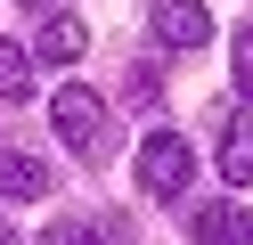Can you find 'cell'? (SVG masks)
Segmentation results:
<instances>
[{"instance_id": "cell-1", "label": "cell", "mask_w": 253, "mask_h": 245, "mask_svg": "<svg viewBox=\"0 0 253 245\" xmlns=\"http://www.w3.org/2000/svg\"><path fill=\"white\" fill-rule=\"evenodd\" d=\"M49 123H57V139H66L82 163H106V155H115V123H106V98L90 90V82H66V90L49 98Z\"/></svg>"}, {"instance_id": "cell-2", "label": "cell", "mask_w": 253, "mask_h": 245, "mask_svg": "<svg viewBox=\"0 0 253 245\" xmlns=\"http://www.w3.org/2000/svg\"><path fill=\"white\" fill-rule=\"evenodd\" d=\"M188 172H196V155H188L180 131H147V139H139V188L147 196H180Z\"/></svg>"}, {"instance_id": "cell-3", "label": "cell", "mask_w": 253, "mask_h": 245, "mask_svg": "<svg viewBox=\"0 0 253 245\" xmlns=\"http://www.w3.org/2000/svg\"><path fill=\"white\" fill-rule=\"evenodd\" d=\"M155 41L164 49H204L212 41V8L204 0H155Z\"/></svg>"}, {"instance_id": "cell-4", "label": "cell", "mask_w": 253, "mask_h": 245, "mask_svg": "<svg viewBox=\"0 0 253 245\" xmlns=\"http://www.w3.org/2000/svg\"><path fill=\"white\" fill-rule=\"evenodd\" d=\"M220 180H229V188H253V106H229V131H220Z\"/></svg>"}, {"instance_id": "cell-5", "label": "cell", "mask_w": 253, "mask_h": 245, "mask_svg": "<svg viewBox=\"0 0 253 245\" xmlns=\"http://www.w3.org/2000/svg\"><path fill=\"white\" fill-rule=\"evenodd\" d=\"M82 49H90L82 16H49V25H41V57H57V65H66V57H82Z\"/></svg>"}, {"instance_id": "cell-6", "label": "cell", "mask_w": 253, "mask_h": 245, "mask_svg": "<svg viewBox=\"0 0 253 245\" xmlns=\"http://www.w3.org/2000/svg\"><path fill=\"white\" fill-rule=\"evenodd\" d=\"M49 188V172H41L33 155H8V147H0V196H41Z\"/></svg>"}, {"instance_id": "cell-7", "label": "cell", "mask_w": 253, "mask_h": 245, "mask_svg": "<svg viewBox=\"0 0 253 245\" xmlns=\"http://www.w3.org/2000/svg\"><path fill=\"white\" fill-rule=\"evenodd\" d=\"M196 237H204V245H212V237L245 245V237H253V221H245V212H229V204H212V212H196Z\"/></svg>"}, {"instance_id": "cell-8", "label": "cell", "mask_w": 253, "mask_h": 245, "mask_svg": "<svg viewBox=\"0 0 253 245\" xmlns=\"http://www.w3.org/2000/svg\"><path fill=\"white\" fill-rule=\"evenodd\" d=\"M25 82H33V57H25L17 41H0V98H17Z\"/></svg>"}, {"instance_id": "cell-9", "label": "cell", "mask_w": 253, "mask_h": 245, "mask_svg": "<svg viewBox=\"0 0 253 245\" xmlns=\"http://www.w3.org/2000/svg\"><path fill=\"white\" fill-rule=\"evenodd\" d=\"M237 82H245V98H253V25L237 33Z\"/></svg>"}, {"instance_id": "cell-10", "label": "cell", "mask_w": 253, "mask_h": 245, "mask_svg": "<svg viewBox=\"0 0 253 245\" xmlns=\"http://www.w3.org/2000/svg\"><path fill=\"white\" fill-rule=\"evenodd\" d=\"M8 237H17V229H8V221H0V245H8Z\"/></svg>"}]
</instances>
